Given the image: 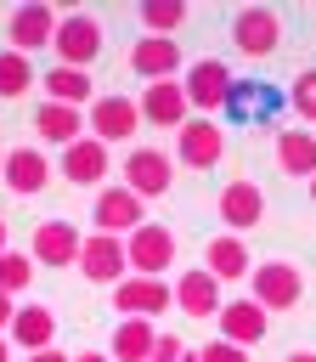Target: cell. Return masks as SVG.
<instances>
[{
	"mask_svg": "<svg viewBox=\"0 0 316 362\" xmlns=\"http://www.w3.org/2000/svg\"><path fill=\"white\" fill-rule=\"evenodd\" d=\"M198 362H248V351H243V345H226V339H209V345L198 351Z\"/></svg>",
	"mask_w": 316,
	"mask_h": 362,
	"instance_id": "32",
	"label": "cell"
},
{
	"mask_svg": "<svg viewBox=\"0 0 316 362\" xmlns=\"http://www.w3.org/2000/svg\"><path fill=\"white\" fill-rule=\"evenodd\" d=\"M265 328H271V311H260L254 300H226V305H220V334H214V339L248 351V345L265 339Z\"/></svg>",
	"mask_w": 316,
	"mask_h": 362,
	"instance_id": "17",
	"label": "cell"
},
{
	"mask_svg": "<svg viewBox=\"0 0 316 362\" xmlns=\"http://www.w3.org/2000/svg\"><path fill=\"white\" fill-rule=\"evenodd\" d=\"M0 181H6L11 192L34 198V192L51 181V158H45L40 147H11V153H6V170H0Z\"/></svg>",
	"mask_w": 316,
	"mask_h": 362,
	"instance_id": "20",
	"label": "cell"
},
{
	"mask_svg": "<svg viewBox=\"0 0 316 362\" xmlns=\"http://www.w3.org/2000/svg\"><path fill=\"white\" fill-rule=\"evenodd\" d=\"M282 107H288V102H282L276 85H265V79H237V85L226 90V107H220V113H226V124H237V130H248V124L271 130Z\"/></svg>",
	"mask_w": 316,
	"mask_h": 362,
	"instance_id": "1",
	"label": "cell"
},
{
	"mask_svg": "<svg viewBox=\"0 0 316 362\" xmlns=\"http://www.w3.org/2000/svg\"><path fill=\"white\" fill-rule=\"evenodd\" d=\"M0 170H6V153H0Z\"/></svg>",
	"mask_w": 316,
	"mask_h": 362,
	"instance_id": "42",
	"label": "cell"
},
{
	"mask_svg": "<svg viewBox=\"0 0 316 362\" xmlns=\"http://www.w3.org/2000/svg\"><path fill=\"white\" fill-rule=\"evenodd\" d=\"M34 85V62L23 57V51H0V96L11 102V96H23Z\"/></svg>",
	"mask_w": 316,
	"mask_h": 362,
	"instance_id": "29",
	"label": "cell"
},
{
	"mask_svg": "<svg viewBox=\"0 0 316 362\" xmlns=\"http://www.w3.org/2000/svg\"><path fill=\"white\" fill-rule=\"evenodd\" d=\"M34 283V260L17 249H0V294H23Z\"/></svg>",
	"mask_w": 316,
	"mask_h": 362,
	"instance_id": "30",
	"label": "cell"
},
{
	"mask_svg": "<svg viewBox=\"0 0 316 362\" xmlns=\"http://www.w3.org/2000/svg\"><path fill=\"white\" fill-rule=\"evenodd\" d=\"M23 362H73V356H68V351H56V345H51V351H34V356H23Z\"/></svg>",
	"mask_w": 316,
	"mask_h": 362,
	"instance_id": "34",
	"label": "cell"
},
{
	"mask_svg": "<svg viewBox=\"0 0 316 362\" xmlns=\"http://www.w3.org/2000/svg\"><path fill=\"white\" fill-rule=\"evenodd\" d=\"M79 226L73 221H40L34 226V243H28V260L34 266H79Z\"/></svg>",
	"mask_w": 316,
	"mask_h": 362,
	"instance_id": "15",
	"label": "cell"
},
{
	"mask_svg": "<svg viewBox=\"0 0 316 362\" xmlns=\"http://www.w3.org/2000/svg\"><path fill=\"white\" fill-rule=\"evenodd\" d=\"M152 345H158V328H152V322L119 317V328H113V339H107V356H113V362H147Z\"/></svg>",
	"mask_w": 316,
	"mask_h": 362,
	"instance_id": "24",
	"label": "cell"
},
{
	"mask_svg": "<svg viewBox=\"0 0 316 362\" xmlns=\"http://www.w3.org/2000/svg\"><path fill=\"white\" fill-rule=\"evenodd\" d=\"M56 23H62V11H56V6H45V0L17 6V11H11V28H6V34H11V51H23V57H28V51L51 45V40H56Z\"/></svg>",
	"mask_w": 316,
	"mask_h": 362,
	"instance_id": "11",
	"label": "cell"
},
{
	"mask_svg": "<svg viewBox=\"0 0 316 362\" xmlns=\"http://www.w3.org/2000/svg\"><path fill=\"white\" fill-rule=\"evenodd\" d=\"M135 124H141L135 96H96V102H90V136H96L102 147L130 141V136H135Z\"/></svg>",
	"mask_w": 316,
	"mask_h": 362,
	"instance_id": "14",
	"label": "cell"
},
{
	"mask_svg": "<svg viewBox=\"0 0 316 362\" xmlns=\"http://www.w3.org/2000/svg\"><path fill=\"white\" fill-rule=\"evenodd\" d=\"M169 305H175L169 277H124V283L113 288V311H119V317H141V322H152V317H164Z\"/></svg>",
	"mask_w": 316,
	"mask_h": 362,
	"instance_id": "6",
	"label": "cell"
},
{
	"mask_svg": "<svg viewBox=\"0 0 316 362\" xmlns=\"http://www.w3.org/2000/svg\"><path fill=\"white\" fill-rule=\"evenodd\" d=\"M310 198H316V175H310Z\"/></svg>",
	"mask_w": 316,
	"mask_h": 362,
	"instance_id": "41",
	"label": "cell"
},
{
	"mask_svg": "<svg viewBox=\"0 0 316 362\" xmlns=\"http://www.w3.org/2000/svg\"><path fill=\"white\" fill-rule=\"evenodd\" d=\"M276 164H282V175H316V136L310 130H282L276 136Z\"/></svg>",
	"mask_w": 316,
	"mask_h": 362,
	"instance_id": "26",
	"label": "cell"
},
{
	"mask_svg": "<svg viewBox=\"0 0 316 362\" xmlns=\"http://www.w3.org/2000/svg\"><path fill=\"white\" fill-rule=\"evenodd\" d=\"M288 362H316V351H293V356H288Z\"/></svg>",
	"mask_w": 316,
	"mask_h": 362,
	"instance_id": "38",
	"label": "cell"
},
{
	"mask_svg": "<svg viewBox=\"0 0 316 362\" xmlns=\"http://www.w3.org/2000/svg\"><path fill=\"white\" fill-rule=\"evenodd\" d=\"M181 362H198V351H181Z\"/></svg>",
	"mask_w": 316,
	"mask_h": 362,
	"instance_id": "39",
	"label": "cell"
},
{
	"mask_svg": "<svg viewBox=\"0 0 316 362\" xmlns=\"http://www.w3.org/2000/svg\"><path fill=\"white\" fill-rule=\"evenodd\" d=\"M0 362H11V339L6 334H0Z\"/></svg>",
	"mask_w": 316,
	"mask_h": 362,
	"instance_id": "37",
	"label": "cell"
},
{
	"mask_svg": "<svg viewBox=\"0 0 316 362\" xmlns=\"http://www.w3.org/2000/svg\"><path fill=\"white\" fill-rule=\"evenodd\" d=\"M45 102H62V107H85L90 102V74L85 68H51L45 74Z\"/></svg>",
	"mask_w": 316,
	"mask_h": 362,
	"instance_id": "27",
	"label": "cell"
},
{
	"mask_svg": "<svg viewBox=\"0 0 316 362\" xmlns=\"http://www.w3.org/2000/svg\"><path fill=\"white\" fill-rule=\"evenodd\" d=\"M130 68H135L147 85L175 79V74H181V40H158V34L135 40V45H130Z\"/></svg>",
	"mask_w": 316,
	"mask_h": 362,
	"instance_id": "18",
	"label": "cell"
},
{
	"mask_svg": "<svg viewBox=\"0 0 316 362\" xmlns=\"http://www.w3.org/2000/svg\"><path fill=\"white\" fill-rule=\"evenodd\" d=\"M169 181H175V158L164 153V147H130V158H124V187L147 204V198H158V192H169Z\"/></svg>",
	"mask_w": 316,
	"mask_h": 362,
	"instance_id": "7",
	"label": "cell"
},
{
	"mask_svg": "<svg viewBox=\"0 0 316 362\" xmlns=\"http://www.w3.org/2000/svg\"><path fill=\"white\" fill-rule=\"evenodd\" d=\"M310 136H316V130H310Z\"/></svg>",
	"mask_w": 316,
	"mask_h": 362,
	"instance_id": "43",
	"label": "cell"
},
{
	"mask_svg": "<svg viewBox=\"0 0 316 362\" xmlns=\"http://www.w3.org/2000/svg\"><path fill=\"white\" fill-rule=\"evenodd\" d=\"M34 130H40L45 141H56V147H73V141L85 136V119H79V107H62V102H40V113H34Z\"/></svg>",
	"mask_w": 316,
	"mask_h": 362,
	"instance_id": "25",
	"label": "cell"
},
{
	"mask_svg": "<svg viewBox=\"0 0 316 362\" xmlns=\"http://www.w3.org/2000/svg\"><path fill=\"white\" fill-rule=\"evenodd\" d=\"M124 260H130V277H164L175 266V232L158 221H141L124 238Z\"/></svg>",
	"mask_w": 316,
	"mask_h": 362,
	"instance_id": "3",
	"label": "cell"
},
{
	"mask_svg": "<svg viewBox=\"0 0 316 362\" xmlns=\"http://www.w3.org/2000/svg\"><path fill=\"white\" fill-rule=\"evenodd\" d=\"M169 288H175V305H181L186 317H220V305H226V300H220V283H214L203 266L181 272Z\"/></svg>",
	"mask_w": 316,
	"mask_h": 362,
	"instance_id": "19",
	"label": "cell"
},
{
	"mask_svg": "<svg viewBox=\"0 0 316 362\" xmlns=\"http://www.w3.org/2000/svg\"><path fill=\"white\" fill-rule=\"evenodd\" d=\"M73 362H113V356H107V351H79Z\"/></svg>",
	"mask_w": 316,
	"mask_h": 362,
	"instance_id": "36",
	"label": "cell"
},
{
	"mask_svg": "<svg viewBox=\"0 0 316 362\" xmlns=\"http://www.w3.org/2000/svg\"><path fill=\"white\" fill-rule=\"evenodd\" d=\"M231 40H237L243 57H271L276 40H282V17L271 6H243L237 23H231Z\"/></svg>",
	"mask_w": 316,
	"mask_h": 362,
	"instance_id": "12",
	"label": "cell"
},
{
	"mask_svg": "<svg viewBox=\"0 0 316 362\" xmlns=\"http://www.w3.org/2000/svg\"><path fill=\"white\" fill-rule=\"evenodd\" d=\"M11 317H17V305H11V294H0V334L11 328Z\"/></svg>",
	"mask_w": 316,
	"mask_h": 362,
	"instance_id": "35",
	"label": "cell"
},
{
	"mask_svg": "<svg viewBox=\"0 0 316 362\" xmlns=\"http://www.w3.org/2000/svg\"><path fill=\"white\" fill-rule=\"evenodd\" d=\"M62 175H68L73 187H96V181H107V147H102L96 136H79L73 147H62Z\"/></svg>",
	"mask_w": 316,
	"mask_h": 362,
	"instance_id": "23",
	"label": "cell"
},
{
	"mask_svg": "<svg viewBox=\"0 0 316 362\" xmlns=\"http://www.w3.org/2000/svg\"><path fill=\"white\" fill-rule=\"evenodd\" d=\"M51 45H56L62 68H85V74H90V62L102 57V23H96L90 11H62Z\"/></svg>",
	"mask_w": 316,
	"mask_h": 362,
	"instance_id": "5",
	"label": "cell"
},
{
	"mask_svg": "<svg viewBox=\"0 0 316 362\" xmlns=\"http://www.w3.org/2000/svg\"><path fill=\"white\" fill-rule=\"evenodd\" d=\"M186 17H192V11H186V0H141V28H147V34H158V40H175Z\"/></svg>",
	"mask_w": 316,
	"mask_h": 362,
	"instance_id": "28",
	"label": "cell"
},
{
	"mask_svg": "<svg viewBox=\"0 0 316 362\" xmlns=\"http://www.w3.org/2000/svg\"><path fill=\"white\" fill-rule=\"evenodd\" d=\"M0 249H6V221H0Z\"/></svg>",
	"mask_w": 316,
	"mask_h": 362,
	"instance_id": "40",
	"label": "cell"
},
{
	"mask_svg": "<svg viewBox=\"0 0 316 362\" xmlns=\"http://www.w3.org/2000/svg\"><path fill=\"white\" fill-rule=\"evenodd\" d=\"M214 209H220L226 232H248V226L265 221V192H260L254 181H226L220 198H214Z\"/></svg>",
	"mask_w": 316,
	"mask_h": 362,
	"instance_id": "16",
	"label": "cell"
},
{
	"mask_svg": "<svg viewBox=\"0 0 316 362\" xmlns=\"http://www.w3.org/2000/svg\"><path fill=\"white\" fill-rule=\"evenodd\" d=\"M237 85V74L220 62V57H198L186 74H181V90H186V107H198L203 119L226 107V90Z\"/></svg>",
	"mask_w": 316,
	"mask_h": 362,
	"instance_id": "4",
	"label": "cell"
},
{
	"mask_svg": "<svg viewBox=\"0 0 316 362\" xmlns=\"http://www.w3.org/2000/svg\"><path fill=\"white\" fill-rule=\"evenodd\" d=\"M175 153H181L186 170H214V164L226 158V130H220L214 119H186V124L175 130Z\"/></svg>",
	"mask_w": 316,
	"mask_h": 362,
	"instance_id": "8",
	"label": "cell"
},
{
	"mask_svg": "<svg viewBox=\"0 0 316 362\" xmlns=\"http://www.w3.org/2000/svg\"><path fill=\"white\" fill-rule=\"evenodd\" d=\"M288 107H293L299 119H310V124H316V68H305V74L293 79V90H288Z\"/></svg>",
	"mask_w": 316,
	"mask_h": 362,
	"instance_id": "31",
	"label": "cell"
},
{
	"mask_svg": "<svg viewBox=\"0 0 316 362\" xmlns=\"http://www.w3.org/2000/svg\"><path fill=\"white\" fill-rule=\"evenodd\" d=\"M135 107H141V124H158V130H181V124L192 119L181 79H158V85H147V90L135 96Z\"/></svg>",
	"mask_w": 316,
	"mask_h": 362,
	"instance_id": "13",
	"label": "cell"
},
{
	"mask_svg": "<svg viewBox=\"0 0 316 362\" xmlns=\"http://www.w3.org/2000/svg\"><path fill=\"white\" fill-rule=\"evenodd\" d=\"M79 272H85L90 283H107V288H119V283L130 277V260H124V238L90 232V238L79 243Z\"/></svg>",
	"mask_w": 316,
	"mask_h": 362,
	"instance_id": "9",
	"label": "cell"
},
{
	"mask_svg": "<svg viewBox=\"0 0 316 362\" xmlns=\"http://www.w3.org/2000/svg\"><path fill=\"white\" fill-rule=\"evenodd\" d=\"M181 351H186V345H181L175 334H158V345H152V356H147V362H181Z\"/></svg>",
	"mask_w": 316,
	"mask_h": 362,
	"instance_id": "33",
	"label": "cell"
},
{
	"mask_svg": "<svg viewBox=\"0 0 316 362\" xmlns=\"http://www.w3.org/2000/svg\"><path fill=\"white\" fill-rule=\"evenodd\" d=\"M6 339L23 345L28 356H34V351H51V339H56V311H51V305H17Z\"/></svg>",
	"mask_w": 316,
	"mask_h": 362,
	"instance_id": "22",
	"label": "cell"
},
{
	"mask_svg": "<svg viewBox=\"0 0 316 362\" xmlns=\"http://www.w3.org/2000/svg\"><path fill=\"white\" fill-rule=\"evenodd\" d=\"M248 283H254V305L260 311H293L299 300H305V277H299V266L293 260H260L254 272H248Z\"/></svg>",
	"mask_w": 316,
	"mask_h": 362,
	"instance_id": "2",
	"label": "cell"
},
{
	"mask_svg": "<svg viewBox=\"0 0 316 362\" xmlns=\"http://www.w3.org/2000/svg\"><path fill=\"white\" fill-rule=\"evenodd\" d=\"M203 272H209L214 283L248 277V272H254V260H248V243H243L237 232H220V238H209V249H203Z\"/></svg>",
	"mask_w": 316,
	"mask_h": 362,
	"instance_id": "21",
	"label": "cell"
},
{
	"mask_svg": "<svg viewBox=\"0 0 316 362\" xmlns=\"http://www.w3.org/2000/svg\"><path fill=\"white\" fill-rule=\"evenodd\" d=\"M90 221H96V232H107V238H130V232L147 221V204H141L130 187H102Z\"/></svg>",
	"mask_w": 316,
	"mask_h": 362,
	"instance_id": "10",
	"label": "cell"
}]
</instances>
